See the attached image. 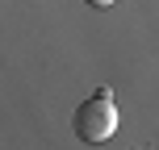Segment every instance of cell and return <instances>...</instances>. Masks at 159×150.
Here are the masks:
<instances>
[{"label": "cell", "instance_id": "6da1fadb", "mask_svg": "<svg viewBox=\"0 0 159 150\" xmlns=\"http://www.w3.org/2000/svg\"><path fill=\"white\" fill-rule=\"evenodd\" d=\"M113 129H117V104H113L109 88H101L96 96H88L75 109V138L88 142V146H96L105 138H113Z\"/></svg>", "mask_w": 159, "mask_h": 150}, {"label": "cell", "instance_id": "7a4b0ae2", "mask_svg": "<svg viewBox=\"0 0 159 150\" xmlns=\"http://www.w3.org/2000/svg\"><path fill=\"white\" fill-rule=\"evenodd\" d=\"M84 4H96V8H105V4H113V0H84Z\"/></svg>", "mask_w": 159, "mask_h": 150}]
</instances>
